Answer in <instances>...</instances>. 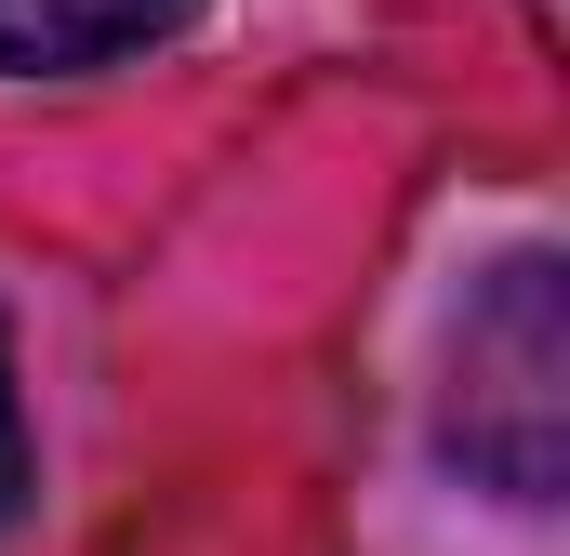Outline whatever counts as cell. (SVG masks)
<instances>
[{
  "mask_svg": "<svg viewBox=\"0 0 570 556\" xmlns=\"http://www.w3.org/2000/svg\"><path fill=\"white\" fill-rule=\"evenodd\" d=\"M27 517V411H13V358H0V530Z\"/></svg>",
  "mask_w": 570,
  "mask_h": 556,
  "instance_id": "cell-3",
  "label": "cell"
},
{
  "mask_svg": "<svg viewBox=\"0 0 570 556\" xmlns=\"http://www.w3.org/2000/svg\"><path fill=\"white\" fill-rule=\"evenodd\" d=\"M199 0H0V67L40 80V67H107V53H146L173 40Z\"/></svg>",
  "mask_w": 570,
  "mask_h": 556,
  "instance_id": "cell-2",
  "label": "cell"
},
{
  "mask_svg": "<svg viewBox=\"0 0 570 556\" xmlns=\"http://www.w3.org/2000/svg\"><path fill=\"white\" fill-rule=\"evenodd\" d=\"M451 450L504 504H558V464H570V291H558V252L491 266V291L464 305V345H451Z\"/></svg>",
  "mask_w": 570,
  "mask_h": 556,
  "instance_id": "cell-1",
  "label": "cell"
}]
</instances>
